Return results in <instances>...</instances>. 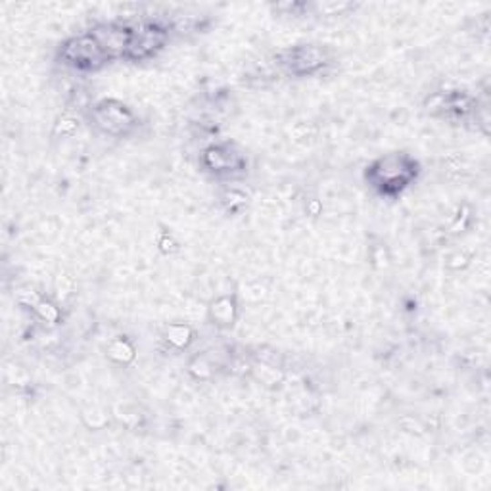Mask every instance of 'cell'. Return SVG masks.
I'll return each mask as SVG.
<instances>
[{"instance_id":"1","label":"cell","mask_w":491,"mask_h":491,"mask_svg":"<svg viewBox=\"0 0 491 491\" xmlns=\"http://www.w3.org/2000/svg\"><path fill=\"white\" fill-rule=\"evenodd\" d=\"M371 180L382 192L404 190L416 173V163L405 154H394L378 159L371 168Z\"/></svg>"},{"instance_id":"4","label":"cell","mask_w":491,"mask_h":491,"mask_svg":"<svg viewBox=\"0 0 491 491\" xmlns=\"http://www.w3.org/2000/svg\"><path fill=\"white\" fill-rule=\"evenodd\" d=\"M282 64L296 76L313 74L324 64V54L315 46H298L284 54Z\"/></svg>"},{"instance_id":"2","label":"cell","mask_w":491,"mask_h":491,"mask_svg":"<svg viewBox=\"0 0 491 491\" xmlns=\"http://www.w3.org/2000/svg\"><path fill=\"white\" fill-rule=\"evenodd\" d=\"M64 60L66 64L77 69H97L107 60V56L98 45V41L90 35V37H79L69 41L64 48Z\"/></svg>"},{"instance_id":"3","label":"cell","mask_w":491,"mask_h":491,"mask_svg":"<svg viewBox=\"0 0 491 491\" xmlns=\"http://www.w3.org/2000/svg\"><path fill=\"white\" fill-rule=\"evenodd\" d=\"M95 121L100 127V129L107 135H125L131 129L135 119L133 114L127 110V107L119 102H102L97 106L95 110Z\"/></svg>"},{"instance_id":"5","label":"cell","mask_w":491,"mask_h":491,"mask_svg":"<svg viewBox=\"0 0 491 491\" xmlns=\"http://www.w3.org/2000/svg\"><path fill=\"white\" fill-rule=\"evenodd\" d=\"M240 156L234 154L230 148L223 147H213L206 152V166L213 169L215 173H223V171H234L240 168Z\"/></svg>"}]
</instances>
